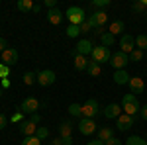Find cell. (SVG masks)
I'll list each match as a JSON object with an SVG mask.
<instances>
[{
    "label": "cell",
    "mask_w": 147,
    "mask_h": 145,
    "mask_svg": "<svg viewBox=\"0 0 147 145\" xmlns=\"http://www.w3.org/2000/svg\"><path fill=\"white\" fill-rule=\"evenodd\" d=\"M136 123V118L134 116H127V114H122L118 120H116V127L120 129V132H127L131 125Z\"/></svg>",
    "instance_id": "obj_11"
},
{
    "label": "cell",
    "mask_w": 147,
    "mask_h": 145,
    "mask_svg": "<svg viewBox=\"0 0 147 145\" xmlns=\"http://www.w3.org/2000/svg\"><path fill=\"white\" fill-rule=\"evenodd\" d=\"M79 28H80V34H88V32H92V26H90L88 22H86V20H84V22L80 24Z\"/></svg>",
    "instance_id": "obj_37"
},
{
    "label": "cell",
    "mask_w": 147,
    "mask_h": 145,
    "mask_svg": "<svg viewBox=\"0 0 147 145\" xmlns=\"http://www.w3.org/2000/svg\"><path fill=\"white\" fill-rule=\"evenodd\" d=\"M114 41H116V37H114L110 32H104V34L100 35V43L104 45V47H110V45H114Z\"/></svg>",
    "instance_id": "obj_25"
},
{
    "label": "cell",
    "mask_w": 147,
    "mask_h": 145,
    "mask_svg": "<svg viewBox=\"0 0 147 145\" xmlns=\"http://www.w3.org/2000/svg\"><path fill=\"white\" fill-rule=\"evenodd\" d=\"M10 78H0V88H10Z\"/></svg>",
    "instance_id": "obj_40"
},
{
    "label": "cell",
    "mask_w": 147,
    "mask_h": 145,
    "mask_svg": "<svg viewBox=\"0 0 147 145\" xmlns=\"http://www.w3.org/2000/svg\"><path fill=\"white\" fill-rule=\"evenodd\" d=\"M139 116H141V118H143V120L147 122V104H145V106H141V110H139Z\"/></svg>",
    "instance_id": "obj_43"
},
{
    "label": "cell",
    "mask_w": 147,
    "mask_h": 145,
    "mask_svg": "<svg viewBox=\"0 0 147 145\" xmlns=\"http://www.w3.org/2000/svg\"><path fill=\"white\" fill-rule=\"evenodd\" d=\"M30 122H34L35 125H37V123L41 122V116H39V114H37V112H35V114H32V118H30Z\"/></svg>",
    "instance_id": "obj_41"
},
{
    "label": "cell",
    "mask_w": 147,
    "mask_h": 145,
    "mask_svg": "<svg viewBox=\"0 0 147 145\" xmlns=\"http://www.w3.org/2000/svg\"><path fill=\"white\" fill-rule=\"evenodd\" d=\"M2 63L4 65H14V63H18V49H14V47H8L4 53H2Z\"/></svg>",
    "instance_id": "obj_14"
},
{
    "label": "cell",
    "mask_w": 147,
    "mask_h": 145,
    "mask_svg": "<svg viewBox=\"0 0 147 145\" xmlns=\"http://www.w3.org/2000/svg\"><path fill=\"white\" fill-rule=\"evenodd\" d=\"M49 145H63V139H61V137H57V139H53Z\"/></svg>",
    "instance_id": "obj_47"
},
{
    "label": "cell",
    "mask_w": 147,
    "mask_h": 145,
    "mask_svg": "<svg viewBox=\"0 0 147 145\" xmlns=\"http://www.w3.org/2000/svg\"><path fill=\"white\" fill-rule=\"evenodd\" d=\"M45 6L49 8V10H53V8L57 6V0H45Z\"/></svg>",
    "instance_id": "obj_44"
},
{
    "label": "cell",
    "mask_w": 147,
    "mask_h": 145,
    "mask_svg": "<svg viewBox=\"0 0 147 145\" xmlns=\"http://www.w3.org/2000/svg\"><path fill=\"white\" fill-rule=\"evenodd\" d=\"M69 114L75 118H82V104H77V102L69 104Z\"/></svg>",
    "instance_id": "obj_22"
},
{
    "label": "cell",
    "mask_w": 147,
    "mask_h": 145,
    "mask_svg": "<svg viewBox=\"0 0 147 145\" xmlns=\"http://www.w3.org/2000/svg\"><path fill=\"white\" fill-rule=\"evenodd\" d=\"M86 22H88V24L92 26V30H98V28H102L104 24L108 22V14H106L104 10L94 12L92 16H88V18H86Z\"/></svg>",
    "instance_id": "obj_6"
},
{
    "label": "cell",
    "mask_w": 147,
    "mask_h": 145,
    "mask_svg": "<svg viewBox=\"0 0 147 145\" xmlns=\"http://www.w3.org/2000/svg\"><path fill=\"white\" fill-rule=\"evenodd\" d=\"M79 132L82 135H90L96 132V123H94V120H90V118H80L79 122Z\"/></svg>",
    "instance_id": "obj_10"
},
{
    "label": "cell",
    "mask_w": 147,
    "mask_h": 145,
    "mask_svg": "<svg viewBox=\"0 0 147 145\" xmlns=\"http://www.w3.org/2000/svg\"><path fill=\"white\" fill-rule=\"evenodd\" d=\"M16 6H18V10H20V12H32L34 2H32V0H20Z\"/></svg>",
    "instance_id": "obj_27"
},
{
    "label": "cell",
    "mask_w": 147,
    "mask_h": 145,
    "mask_svg": "<svg viewBox=\"0 0 147 145\" xmlns=\"http://www.w3.org/2000/svg\"><path fill=\"white\" fill-rule=\"evenodd\" d=\"M39 108V100L34 98V96H28V98H24L22 100V106L18 108L20 112H26V114H35Z\"/></svg>",
    "instance_id": "obj_8"
},
{
    "label": "cell",
    "mask_w": 147,
    "mask_h": 145,
    "mask_svg": "<svg viewBox=\"0 0 147 145\" xmlns=\"http://www.w3.org/2000/svg\"><path fill=\"white\" fill-rule=\"evenodd\" d=\"M104 145H122V141H120V139H116V137H112V139H108Z\"/></svg>",
    "instance_id": "obj_42"
},
{
    "label": "cell",
    "mask_w": 147,
    "mask_h": 145,
    "mask_svg": "<svg viewBox=\"0 0 147 145\" xmlns=\"http://www.w3.org/2000/svg\"><path fill=\"white\" fill-rule=\"evenodd\" d=\"M131 10L137 12V14H143V12H145L147 8H145V4H143V2H136V4L131 6Z\"/></svg>",
    "instance_id": "obj_35"
},
{
    "label": "cell",
    "mask_w": 147,
    "mask_h": 145,
    "mask_svg": "<svg viewBox=\"0 0 147 145\" xmlns=\"http://www.w3.org/2000/svg\"><path fill=\"white\" fill-rule=\"evenodd\" d=\"M110 34L116 37V35H124V22H120V20H116V22L110 24V30H108Z\"/></svg>",
    "instance_id": "obj_21"
},
{
    "label": "cell",
    "mask_w": 147,
    "mask_h": 145,
    "mask_svg": "<svg viewBox=\"0 0 147 145\" xmlns=\"http://www.w3.org/2000/svg\"><path fill=\"white\" fill-rule=\"evenodd\" d=\"M127 63H129V55L124 53V51H116V53L110 57V65H112L116 71L125 69V67H127Z\"/></svg>",
    "instance_id": "obj_4"
},
{
    "label": "cell",
    "mask_w": 147,
    "mask_h": 145,
    "mask_svg": "<svg viewBox=\"0 0 147 145\" xmlns=\"http://www.w3.org/2000/svg\"><path fill=\"white\" fill-rule=\"evenodd\" d=\"M65 18V14L59 10V8H53V10L47 12V22L53 24V26H57V24H61V20Z\"/></svg>",
    "instance_id": "obj_18"
},
{
    "label": "cell",
    "mask_w": 147,
    "mask_h": 145,
    "mask_svg": "<svg viewBox=\"0 0 147 145\" xmlns=\"http://www.w3.org/2000/svg\"><path fill=\"white\" fill-rule=\"evenodd\" d=\"M73 59H75V69H77V71H86V69H88V63H90V61L84 55H79L77 51H73Z\"/></svg>",
    "instance_id": "obj_17"
},
{
    "label": "cell",
    "mask_w": 147,
    "mask_h": 145,
    "mask_svg": "<svg viewBox=\"0 0 147 145\" xmlns=\"http://www.w3.org/2000/svg\"><path fill=\"white\" fill-rule=\"evenodd\" d=\"M136 49V37L129 34H124L122 35V39H120V51H124V53H131Z\"/></svg>",
    "instance_id": "obj_9"
},
{
    "label": "cell",
    "mask_w": 147,
    "mask_h": 145,
    "mask_svg": "<svg viewBox=\"0 0 147 145\" xmlns=\"http://www.w3.org/2000/svg\"><path fill=\"white\" fill-rule=\"evenodd\" d=\"M22 145H41V139H37L35 135H30V137H24Z\"/></svg>",
    "instance_id": "obj_31"
},
{
    "label": "cell",
    "mask_w": 147,
    "mask_h": 145,
    "mask_svg": "<svg viewBox=\"0 0 147 145\" xmlns=\"http://www.w3.org/2000/svg\"><path fill=\"white\" fill-rule=\"evenodd\" d=\"M10 122L8 118H6V114H0V129H4L6 127V123Z\"/></svg>",
    "instance_id": "obj_39"
},
{
    "label": "cell",
    "mask_w": 147,
    "mask_h": 145,
    "mask_svg": "<svg viewBox=\"0 0 147 145\" xmlns=\"http://www.w3.org/2000/svg\"><path fill=\"white\" fill-rule=\"evenodd\" d=\"M0 96H2V88H0Z\"/></svg>",
    "instance_id": "obj_50"
},
{
    "label": "cell",
    "mask_w": 147,
    "mask_h": 145,
    "mask_svg": "<svg viewBox=\"0 0 147 145\" xmlns=\"http://www.w3.org/2000/svg\"><path fill=\"white\" fill-rule=\"evenodd\" d=\"M22 80H24V84L32 86V84H35V82H37V75H35V73H26Z\"/></svg>",
    "instance_id": "obj_28"
},
{
    "label": "cell",
    "mask_w": 147,
    "mask_h": 145,
    "mask_svg": "<svg viewBox=\"0 0 147 145\" xmlns=\"http://www.w3.org/2000/svg\"><path fill=\"white\" fill-rule=\"evenodd\" d=\"M129 78H131V77L127 75V71H125V69L114 73V82H116V84H127V82H129Z\"/></svg>",
    "instance_id": "obj_20"
},
{
    "label": "cell",
    "mask_w": 147,
    "mask_h": 145,
    "mask_svg": "<svg viewBox=\"0 0 147 145\" xmlns=\"http://www.w3.org/2000/svg\"><path fill=\"white\" fill-rule=\"evenodd\" d=\"M96 114H100V104L94 98H90V100H86L82 104V118H90L92 120Z\"/></svg>",
    "instance_id": "obj_5"
},
{
    "label": "cell",
    "mask_w": 147,
    "mask_h": 145,
    "mask_svg": "<svg viewBox=\"0 0 147 145\" xmlns=\"http://www.w3.org/2000/svg\"><path fill=\"white\" fill-rule=\"evenodd\" d=\"M143 143H145V139H141L139 135H129L125 139V145H143Z\"/></svg>",
    "instance_id": "obj_29"
},
{
    "label": "cell",
    "mask_w": 147,
    "mask_h": 145,
    "mask_svg": "<svg viewBox=\"0 0 147 145\" xmlns=\"http://www.w3.org/2000/svg\"><path fill=\"white\" fill-rule=\"evenodd\" d=\"M90 57H92V61H94V63H98V65H100V63H110L112 53H110V49H108V47L100 45V47H94V49H92Z\"/></svg>",
    "instance_id": "obj_3"
},
{
    "label": "cell",
    "mask_w": 147,
    "mask_h": 145,
    "mask_svg": "<svg viewBox=\"0 0 147 145\" xmlns=\"http://www.w3.org/2000/svg\"><path fill=\"white\" fill-rule=\"evenodd\" d=\"M122 110H124V114H127V116H134L136 118V114H139V110H141V106H139V102H137V96L136 94H124V98H122Z\"/></svg>",
    "instance_id": "obj_1"
},
{
    "label": "cell",
    "mask_w": 147,
    "mask_h": 145,
    "mask_svg": "<svg viewBox=\"0 0 147 145\" xmlns=\"http://www.w3.org/2000/svg\"><path fill=\"white\" fill-rule=\"evenodd\" d=\"M92 6L94 8H106V6H110V0H94Z\"/></svg>",
    "instance_id": "obj_36"
},
{
    "label": "cell",
    "mask_w": 147,
    "mask_h": 145,
    "mask_svg": "<svg viewBox=\"0 0 147 145\" xmlns=\"http://www.w3.org/2000/svg\"><path fill=\"white\" fill-rule=\"evenodd\" d=\"M55 73L51 71V69H45V71H39L37 73V84L39 86H51L53 82H55Z\"/></svg>",
    "instance_id": "obj_7"
},
{
    "label": "cell",
    "mask_w": 147,
    "mask_h": 145,
    "mask_svg": "<svg viewBox=\"0 0 147 145\" xmlns=\"http://www.w3.org/2000/svg\"><path fill=\"white\" fill-rule=\"evenodd\" d=\"M86 145H104V143H102V141H98V139H94V141H88Z\"/></svg>",
    "instance_id": "obj_49"
},
{
    "label": "cell",
    "mask_w": 147,
    "mask_h": 145,
    "mask_svg": "<svg viewBox=\"0 0 147 145\" xmlns=\"http://www.w3.org/2000/svg\"><path fill=\"white\" fill-rule=\"evenodd\" d=\"M145 53H147V51H145Z\"/></svg>",
    "instance_id": "obj_52"
},
{
    "label": "cell",
    "mask_w": 147,
    "mask_h": 145,
    "mask_svg": "<svg viewBox=\"0 0 147 145\" xmlns=\"http://www.w3.org/2000/svg\"><path fill=\"white\" fill-rule=\"evenodd\" d=\"M143 145H147V141H145V143H143Z\"/></svg>",
    "instance_id": "obj_51"
},
{
    "label": "cell",
    "mask_w": 147,
    "mask_h": 145,
    "mask_svg": "<svg viewBox=\"0 0 147 145\" xmlns=\"http://www.w3.org/2000/svg\"><path fill=\"white\" fill-rule=\"evenodd\" d=\"M37 127L39 125H35L34 122H22L20 123V134L24 135V137H30V135H35V132H37Z\"/></svg>",
    "instance_id": "obj_16"
},
{
    "label": "cell",
    "mask_w": 147,
    "mask_h": 145,
    "mask_svg": "<svg viewBox=\"0 0 147 145\" xmlns=\"http://www.w3.org/2000/svg\"><path fill=\"white\" fill-rule=\"evenodd\" d=\"M71 132H73V125L69 122H63L61 125H59V134H61V137H71Z\"/></svg>",
    "instance_id": "obj_26"
},
{
    "label": "cell",
    "mask_w": 147,
    "mask_h": 145,
    "mask_svg": "<svg viewBox=\"0 0 147 145\" xmlns=\"http://www.w3.org/2000/svg\"><path fill=\"white\" fill-rule=\"evenodd\" d=\"M10 122H14V123H22V122H24V120H22V112L18 110L16 114H12V116H10Z\"/></svg>",
    "instance_id": "obj_38"
},
{
    "label": "cell",
    "mask_w": 147,
    "mask_h": 145,
    "mask_svg": "<svg viewBox=\"0 0 147 145\" xmlns=\"http://www.w3.org/2000/svg\"><path fill=\"white\" fill-rule=\"evenodd\" d=\"M65 16L69 18V26H80L84 22V10L79 8V6H69Z\"/></svg>",
    "instance_id": "obj_2"
},
{
    "label": "cell",
    "mask_w": 147,
    "mask_h": 145,
    "mask_svg": "<svg viewBox=\"0 0 147 145\" xmlns=\"http://www.w3.org/2000/svg\"><path fill=\"white\" fill-rule=\"evenodd\" d=\"M141 59H143V51H139V49H134V51L129 53V63H131V61L136 63V61H141Z\"/></svg>",
    "instance_id": "obj_32"
},
{
    "label": "cell",
    "mask_w": 147,
    "mask_h": 145,
    "mask_svg": "<svg viewBox=\"0 0 147 145\" xmlns=\"http://www.w3.org/2000/svg\"><path fill=\"white\" fill-rule=\"evenodd\" d=\"M35 137H37V139H41V141L47 139V137H49V129L43 127V125H39V127H37V132H35Z\"/></svg>",
    "instance_id": "obj_30"
},
{
    "label": "cell",
    "mask_w": 147,
    "mask_h": 145,
    "mask_svg": "<svg viewBox=\"0 0 147 145\" xmlns=\"http://www.w3.org/2000/svg\"><path fill=\"white\" fill-rule=\"evenodd\" d=\"M6 49H8V47H6V39H4V37H0V53H4Z\"/></svg>",
    "instance_id": "obj_45"
},
{
    "label": "cell",
    "mask_w": 147,
    "mask_h": 145,
    "mask_svg": "<svg viewBox=\"0 0 147 145\" xmlns=\"http://www.w3.org/2000/svg\"><path fill=\"white\" fill-rule=\"evenodd\" d=\"M39 10H41V4H34V8H32V12H35V14H37Z\"/></svg>",
    "instance_id": "obj_48"
},
{
    "label": "cell",
    "mask_w": 147,
    "mask_h": 145,
    "mask_svg": "<svg viewBox=\"0 0 147 145\" xmlns=\"http://www.w3.org/2000/svg\"><path fill=\"white\" fill-rule=\"evenodd\" d=\"M63 139V145H73V137H61Z\"/></svg>",
    "instance_id": "obj_46"
},
{
    "label": "cell",
    "mask_w": 147,
    "mask_h": 145,
    "mask_svg": "<svg viewBox=\"0 0 147 145\" xmlns=\"http://www.w3.org/2000/svg\"><path fill=\"white\" fill-rule=\"evenodd\" d=\"M67 35L69 37H79L80 35V28L79 26H69L67 28Z\"/></svg>",
    "instance_id": "obj_33"
},
{
    "label": "cell",
    "mask_w": 147,
    "mask_h": 145,
    "mask_svg": "<svg viewBox=\"0 0 147 145\" xmlns=\"http://www.w3.org/2000/svg\"><path fill=\"white\" fill-rule=\"evenodd\" d=\"M92 49H94V45H92L90 39H80L79 43H77V47H75V51L79 53V55H90L92 53Z\"/></svg>",
    "instance_id": "obj_13"
},
{
    "label": "cell",
    "mask_w": 147,
    "mask_h": 145,
    "mask_svg": "<svg viewBox=\"0 0 147 145\" xmlns=\"http://www.w3.org/2000/svg\"><path fill=\"white\" fill-rule=\"evenodd\" d=\"M112 137H114V129H112V127H108V125H104V127L98 129V137H96V139L102 141V143H106V141L112 139Z\"/></svg>",
    "instance_id": "obj_19"
},
{
    "label": "cell",
    "mask_w": 147,
    "mask_h": 145,
    "mask_svg": "<svg viewBox=\"0 0 147 145\" xmlns=\"http://www.w3.org/2000/svg\"><path fill=\"white\" fill-rule=\"evenodd\" d=\"M102 112H104V116H106L108 120H114V118L118 120V118L124 114V110H122V104H108V106H106Z\"/></svg>",
    "instance_id": "obj_12"
},
{
    "label": "cell",
    "mask_w": 147,
    "mask_h": 145,
    "mask_svg": "<svg viewBox=\"0 0 147 145\" xmlns=\"http://www.w3.org/2000/svg\"><path fill=\"white\" fill-rule=\"evenodd\" d=\"M8 75H10V67L0 63V78H8Z\"/></svg>",
    "instance_id": "obj_34"
},
{
    "label": "cell",
    "mask_w": 147,
    "mask_h": 145,
    "mask_svg": "<svg viewBox=\"0 0 147 145\" xmlns=\"http://www.w3.org/2000/svg\"><path fill=\"white\" fill-rule=\"evenodd\" d=\"M127 86H129V90H131V94H141V92L145 90L143 78H139V77H131L129 82H127Z\"/></svg>",
    "instance_id": "obj_15"
},
{
    "label": "cell",
    "mask_w": 147,
    "mask_h": 145,
    "mask_svg": "<svg viewBox=\"0 0 147 145\" xmlns=\"http://www.w3.org/2000/svg\"><path fill=\"white\" fill-rule=\"evenodd\" d=\"M86 73H88L90 77H100V75H102V69H100L98 63L90 61V63H88V69H86Z\"/></svg>",
    "instance_id": "obj_24"
},
{
    "label": "cell",
    "mask_w": 147,
    "mask_h": 145,
    "mask_svg": "<svg viewBox=\"0 0 147 145\" xmlns=\"http://www.w3.org/2000/svg\"><path fill=\"white\" fill-rule=\"evenodd\" d=\"M136 49H139V51H147V35L145 34H139L136 37Z\"/></svg>",
    "instance_id": "obj_23"
}]
</instances>
